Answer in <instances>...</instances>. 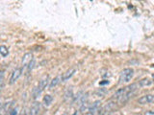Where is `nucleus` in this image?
Masks as SVG:
<instances>
[{
	"label": "nucleus",
	"instance_id": "1",
	"mask_svg": "<svg viewBox=\"0 0 154 115\" xmlns=\"http://www.w3.org/2000/svg\"><path fill=\"white\" fill-rule=\"evenodd\" d=\"M123 88H124V93L122 97H120V99L118 101V103H119V104L126 103L127 101L131 98L135 93H136V91L138 89V84H129L127 86H125V87H123Z\"/></svg>",
	"mask_w": 154,
	"mask_h": 115
},
{
	"label": "nucleus",
	"instance_id": "2",
	"mask_svg": "<svg viewBox=\"0 0 154 115\" xmlns=\"http://www.w3.org/2000/svg\"><path fill=\"white\" fill-rule=\"evenodd\" d=\"M49 76H45L42 79H41V81H38V84L37 87L34 88L33 90V97L34 99H36L38 97V95H41V93L42 92L43 90H45L46 87H47V85L48 84H49Z\"/></svg>",
	"mask_w": 154,
	"mask_h": 115
},
{
	"label": "nucleus",
	"instance_id": "3",
	"mask_svg": "<svg viewBox=\"0 0 154 115\" xmlns=\"http://www.w3.org/2000/svg\"><path fill=\"white\" fill-rule=\"evenodd\" d=\"M134 70L132 68H125L119 74V84H126L132 80Z\"/></svg>",
	"mask_w": 154,
	"mask_h": 115
},
{
	"label": "nucleus",
	"instance_id": "4",
	"mask_svg": "<svg viewBox=\"0 0 154 115\" xmlns=\"http://www.w3.org/2000/svg\"><path fill=\"white\" fill-rule=\"evenodd\" d=\"M116 108H117V103H116V102H109V103L106 104L102 108H100L99 114L106 115V114H108L110 112H112Z\"/></svg>",
	"mask_w": 154,
	"mask_h": 115
},
{
	"label": "nucleus",
	"instance_id": "5",
	"mask_svg": "<svg viewBox=\"0 0 154 115\" xmlns=\"http://www.w3.org/2000/svg\"><path fill=\"white\" fill-rule=\"evenodd\" d=\"M22 72H23L22 67H18V68L14 69L11 75V78H10V81H9L10 84H13L16 83V81L19 79V77L22 75Z\"/></svg>",
	"mask_w": 154,
	"mask_h": 115
},
{
	"label": "nucleus",
	"instance_id": "6",
	"mask_svg": "<svg viewBox=\"0 0 154 115\" xmlns=\"http://www.w3.org/2000/svg\"><path fill=\"white\" fill-rule=\"evenodd\" d=\"M14 101H11V102H8V103H5L3 105L2 108L0 109V115H9V113L12 111L13 107H14Z\"/></svg>",
	"mask_w": 154,
	"mask_h": 115
},
{
	"label": "nucleus",
	"instance_id": "7",
	"mask_svg": "<svg viewBox=\"0 0 154 115\" xmlns=\"http://www.w3.org/2000/svg\"><path fill=\"white\" fill-rule=\"evenodd\" d=\"M138 103L141 105H147V104H153L154 103V95L152 94H146L139 98Z\"/></svg>",
	"mask_w": 154,
	"mask_h": 115
},
{
	"label": "nucleus",
	"instance_id": "8",
	"mask_svg": "<svg viewBox=\"0 0 154 115\" xmlns=\"http://www.w3.org/2000/svg\"><path fill=\"white\" fill-rule=\"evenodd\" d=\"M100 105H101V102H100V101H95V102L89 108V112H90V114L91 115H96L97 113H99Z\"/></svg>",
	"mask_w": 154,
	"mask_h": 115
},
{
	"label": "nucleus",
	"instance_id": "9",
	"mask_svg": "<svg viewBox=\"0 0 154 115\" xmlns=\"http://www.w3.org/2000/svg\"><path fill=\"white\" fill-rule=\"evenodd\" d=\"M75 72H76L75 68H69V70H66L65 73L61 76V81H66L67 80H69L71 77L75 74Z\"/></svg>",
	"mask_w": 154,
	"mask_h": 115
},
{
	"label": "nucleus",
	"instance_id": "10",
	"mask_svg": "<svg viewBox=\"0 0 154 115\" xmlns=\"http://www.w3.org/2000/svg\"><path fill=\"white\" fill-rule=\"evenodd\" d=\"M33 54L32 53H26L25 55L23 56L22 58V61H21V64H22V67H26L28 66V64L30 63V62L33 60Z\"/></svg>",
	"mask_w": 154,
	"mask_h": 115
},
{
	"label": "nucleus",
	"instance_id": "11",
	"mask_svg": "<svg viewBox=\"0 0 154 115\" xmlns=\"http://www.w3.org/2000/svg\"><path fill=\"white\" fill-rule=\"evenodd\" d=\"M40 110H41V105L40 103L35 102L30 108V111H29V115H38L40 114Z\"/></svg>",
	"mask_w": 154,
	"mask_h": 115
},
{
	"label": "nucleus",
	"instance_id": "12",
	"mask_svg": "<svg viewBox=\"0 0 154 115\" xmlns=\"http://www.w3.org/2000/svg\"><path fill=\"white\" fill-rule=\"evenodd\" d=\"M152 84H153V81H151L150 79H148V78L142 79L141 81H139V85L141 86V87H147V86H150Z\"/></svg>",
	"mask_w": 154,
	"mask_h": 115
},
{
	"label": "nucleus",
	"instance_id": "13",
	"mask_svg": "<svg viewBox=\"0 0 154 115\" xmlns=\"http://www.w3.org/2000/svg\"><path fill=\"white\" fill-rule=\"evenodd\" d=\"M52 101H53L52 96L49 95V94H46L42 99V103H43V105H45V107H49V105L52 104Z\"/></svg>",
	"mask_w": 154,
	"mask_h": 115
},
{
	"label": "nucleus",
	"instance_id": "14",
	"mask_svg": "<svg viewBox=\"0 0 154 115\" xmlns=\"http://www.w3.org/2000/svg\"><path fill=\"white\" fill-rule=\"evenodd\" d=\"M60 80H61V77H60V76H58V77H56V78H54L53 80H51V81H50V84H49V89L54 88L55 86L61 81Z\"/></svg>",
	"mask_w": 154,
	"mask_h": 115
},
{
	"label": "nucleus",
	"instance_id": "15",
	"mask_svg": "<svg viewBox=\"0 0 154 115\" xmlns=\"http://www.w3.org/2000/svg\"><path fill=\"white\" fill-rule=\"evenodd\" d=\"M0 54H1L2 57H7L8 54H9V50L6 46L4 45H1L0 46Z\"/></svg>",
	"mask_w": 154,
	"mask_h": 115
},
{
	"label": "nucleus",
	"instance_id": "16",
	"mask_svg": "<svg viewBox=\"0 0 154 115\" xmlns=\"http://www.w3.org/2000/svg\"><path fill=\"white\" fill-rule=\"evenodd\" d=\"M73 97V94H72V89H67V91L65 93V99L66 100H69L70 98Z\"/></svg>",
	"mask_w": 154,
	"mask_h": 115
},
{
	"label": "nucleus",
	"instance_id": "17",
	"mask_svg": "<svg viewBox=\"0 0 154 115\" xmlns=\"http://www.w3.org/2000/svg\"><path fill=\"white\" fill-rule=\"evenodd\" d=\"M106 93H107V90H106L105 88H99L98 90L95 91V94L98 95V96H104Z\"/></svg>",
	"mask_w": 154,
	"mask_h": 115
},
{
	"label": "nucleus",
	"instance_id": "18",
	"mask_svg": "<svg viewBox=\"0 0 154 115\" xmlns=\"http://www.w3.org/2000/svg\"><path fill=\"white\" fill-rule=\"evenodd\" d=\"M34 65H35V60H33L30 63L28 64V71H30V70H32L33 69V67H34Z\"/></svg>",
	"mask_w": 154,
	"mask_h": 115
},
{
	"label": "nucleus",
	"instance_id": "19",
	"mask_svg": "<svg viewBox=\"0 0 154 115\" xmlns=\"http://www.w3.org/2000/svg\"><path fill=\"white\" fill-rule=\"evenodd\" d=\"M17 108L12 109V111L9 113V115H17Z\"/></svg>",
	"mask_w": 154,
	"mask_h": 115
},
{
	"label": "nucleus",
	"instance_id": "20",
	"mask_svg": "<svg viewBox=\"0 0 154 115\" xmlns=\"http://www.w3.org/2000/svg\"><path fill=\"white\" fill-rule=\"evenodd\" d=\"M19 115H29V112L27 111V110L24 108V109H22L21 110V112L19 113Z\"/></svg>",
	"mask_w": 154,
	"mask_h": 115
},
{
	"label": "nucleus",
	"instance_id": "21",
	"mask_svg": "<svg viewBox=\"0 0 154 115\" xmlns=\"http://www.w3.org/2000/svg\"><path fill=\"white\" fill-rule=\"evenodd\" d=\"M144 115H154V111H150V110H149V111H146L144 113Z\"/></svg>",
	"mask_w": 154,
	"mask_h": 115
},
{
	"label": "nucleus",
	"instance_id": "22",
	"mask_svg": "<svg viewBox=\"0 0 154 115\" xmlns=\"http://www.w3.org/2000/svg\"><path fill=\"white\" fill-rule=\"evenodd\" d=\"M109 84V81H101L100 83V85H104V84Z\"/></svg>",
	"mask_w": 154,
	"mask_h": 115
},
{
	"label": "nucleus",
	"instance_id": "23",
	"mask_svg": "<svg viewBox=\"0 0 154 115\" xmlns=\"http://www.w3.org/2000/svg\"><path fill=\"white\" fill-rule=\"evenodd\" d=\"M3 105H4V104L2 103V101H1V100H0V109H1V108H2V107H3Z\"/></svg>",
	"mask_w": 154,
	"mask_h": 115
},
{
	"label": "nucleus",
	"instance_id": "24",
	"mask_svg": "<svg viewBox=\"0 0 154 115\" xmlns=\"http://www.w3.org/2000/svg\"><path fill=\"white\" fill-rule=\"evenodd\" d=\"M152 79H153V81H154V74L152 75Z\"/></svg>",
	"mask_w": 154,
	"mask_h": 115
},
{
	"label": "nucleus",
	"instance_id": "25",
	"mask_svg": "<svg viewBox=\"0 0 154 115\" xmlns=\"http://www.w3.org/2000/svg\"><path fill=\"white\" fill-rule=\"evenodd\" d=\"M1 86H2V84H0V90H1Z\"/></svg>",
	"mask_w": 154,
	"mask_h": 115
},
{
	"label": "nucleus",
	"instance_id": "26",
	"mask_svg": "<svg viewBox=\"0 0 154 115\" xmlns=\"http://www.w3.org/2000/svg\"><path fill=\"white\" fill-rule=\"evenodd\" d=\"M72 115H76V113H74V114H72Z\"/></svg>",
	"mask_w": 154,
	"mask_h": 115
}]
</instances>
